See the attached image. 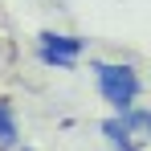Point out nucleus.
<instances>
[{"label": "nucleus", "instance_id": "f257e3e1", "mask_svg": "<svg viewBox=\"0 0 151 151\" xmlns=\"http://www.w3.org/2000/svg\"><path fill=\"white\" fill-rule=\"evenodd\" d=\"M94 74H98V94L110 102L119 114L135 106V98H139V90H143V86H139V74H135L131 65H119V61H98V65H94Z\"/></svg>", "mask_w": 151, "mask_h": 151}, {"label": "nucleus", "instance_id": "7ed1b4c3", "mask_svg": "<svg viewBox=\"0 0 151 151\" xmlns=\"http://www.w3.org/2000/svg\"><path fill=\"white\" fill-rule=\"evenodd\" d=\"M0 147H17V119H12L8 102H0Z\"/></svg>", "mask_w": 151, "mask_h": 151}, {"label": "nucleus", "instance_id": "20e7f679", "mask_svg": "<svg viewBox=\"0 0 151 151\" xmlns=\"http://www.w3.org/2000/svg\"><path fill=\"white\" fill-rule=\"evenodd\" d=\"M143 131H147V135H151V114H143Z\"/></svg>", "mask_w": 151, "mask_h": 151}, {"label": "nucleus", "instance_id": "f03ea898", "mask_svg": "<svg viewBox=\"0 0 151 151\" xmlns=\"http://www.w3.org/2000/svg\"><path fill=\"white\" fill-rule=\"evenodd\" d=\"M82 37H70V33H41L37 37V53H41V61L45 65H61V70H70L78 61V53H82Z\"/></svg>", "mask_w": 151, "mask_h": 151}]
</instances>
